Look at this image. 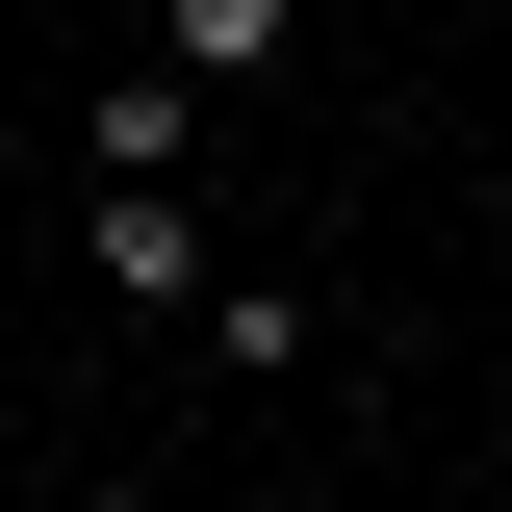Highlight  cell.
Wrapping results in <instances>:
<instances>
[{"mask_svg":"<svg viewBox=\"0 0 512 512\" xmlns=\"http://www.w3.org/2000/svg\"><path fill=\"white\" fill-rule=\"evenodd\" d=\"M77 282H103V308H205L231 256H205V205H180V180H103V231H77Z\"/></svg>","mask_w":512,"mask_h":512,"instance_id":"obj_1","label":"cell"},{"mask_svg":"<svg viewBox=\"0 0 512 512\" xmlns=\"http://www.w3.org/2000/svg\"><path fill=\"white\" fill-rule=\"evenodd\" d=\"M282 26H308V0H154V52H180L205 103H231V77H282Z\"/></svg>","mask_w":512,"mask_h":512,"instance_id":"obj_2","label":"cell"},{"mask_svg":"<svg viewBox=\"0 0 512 512\" xmlns=\"http://www.w3.org/2000/svg\"><path fill=\"white\" fill-rule=\"evenodd\" d=\"M180 128H205V77L154 52V77H103V180H180Z\"/></svg>","mask_w":512,"mask_h":512,"instance_id":"obj_3","label":"cell"}]
</instances>
